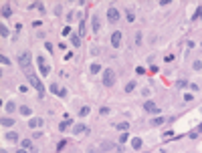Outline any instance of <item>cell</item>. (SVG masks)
Wrapping results in <instances>:
<instances>
[{"label":"cell","instance_id":"cell-1","mask_svg":"<svg viewBox=\"0 0 202 153\" xmlns=\"http://www.w3.org/2000/svg\"><path fill=\"white\" fill-rule=\"evenodd\" d=\"M18 65H20V69H22L27 75L28 73H34V71H33V65H30V53H27V50L18 54Z\"/></svg>","mask_w":202,"mask_h":153},{"label":"cell","instance_id":"cell-2","mask_svg":"<svg viewBox=\"0 0 202 153\" xmlns=\"http://www.w3.org/2000/svg\"><path fill=\"white\" fill-rule=\"evenodd\" d=\"M27 79H28V83H30V85H33L34 89L39 91V97H43V95H45V87H43V83H40L39 77H36L34 73H28V75H27Z\"/></svg>","mask_w":202,"mask_h":153},{"label":"cell","instance_id":"cell-3","mask_svg":"<svg viewBox=\"0 0 202 153\" xmlns=\"http://www.w3.org/2000/svg\"><path fill=\"white\" fill-rule=\"evenodd\" d=\"M103 85L107 87V89L115 85V71L113 69H105L103 71Z\"/></svg>","mask_w":202,"mask_h":153},{"label":"cell","instance_id":"cell-4","mask_svg":"<svg viewBox=\"0 0 202 153\" xmlns=\"http://www.w3.org/2000/svg\"><path fill=\"white\" fill-rule=\"evenodd\" d=\"M119 18H121L119 10H117L115 6H109L107 8V20L111 22V24H115V22H119Z\"/></svg>","mask_w":202,"mask_h":153},{"label":"cell","instance_id":"cell-5","mask_svg":"<svg viewBox=\"0 0 202 153\" xmlns=\"http://www.w3.org/2000/svg\"><path fill=\"white\" fill-rule=\"evenodd\" d=\"M36 65H39L40 75H51V65H49V63L43 59V57H39V59H36Z\"/></svg>","mask_w":202,"mask_h":153},{"label":"cell","instance_id":"cell-6","mask_svg":"<svg viewBox=\"0 0 202 153\" xmlns=\"http://www.w3.org/2000/svg\"><path fill=\"white\" fill-rule=\"evenodd\" d=\"M144 111H148V113L158 115V113H160V107L156 105L154 101H146V103H144Z\"/></svg>","mask_w":202,"mask_h":153},{"label":"cell","instance_id":"cell-7","mask_svg":"<svg viewBox=\"0 0 202 153\" xmlns=\"http://www.w3.org/2000/svg\"><path fill=\"white\" fill-rule=\"evenodd\" d=\"M83 133H89V127L85 123H75L73 125V135H83Z\"/></svg>","mask_w":202,"mask_h":153},{"label":"cell","instance_id":"cell-8","mask_svg":"<svg viewBox=\"0 0 202 153\" xmlns=\"http://www.w3.org/2000/svg\"><path fill=\"white\" fill-rule=\"evenodd\" d=\"M91 28H93V32H99L101 30V18L97 16V14L91 16Z\"/></svg>","mask_w":202,"mask_h":153},{"label":"cell","instance_id":"cell-9","mask_svg":"<svg viewBox=\"0 0 202 153\" xmlns=\"http://www.w3.org/2000/svg\"><path fill=\"white\" fill-rule=\"evenodd\" d=\"M111 44H113L115 48L121 47V32H119V30H115V32L111 34Z\"/></svg>","mask_w":202,"mask_h":153},{"label":"cell","instance_id":"cell-10","mask_svg":"<svg viewBox=\"0 0 202 153\" xmlns=\"http://www.w3.org/2000/svg\"><path fill=\"white\" fill-rule=\"evenodd\" d=\"M4 139H8L10 143H16V141H18V133H14V131H8V133L4 135Z\"/></svg>","mask_w":202,"mask_h":153},{"label":"cell","instance_id":"cell-11","mask_svg":"<svg viewBox=\"0 0 202 153\" xmlns=\"http://www.w3.org/2000/svg\"><path fill=\"white\" fill-rule=\"evenodd\" d=\"M28 125L33 127V129H36V127H40V125H43V119H40V117H33V119L28 121Z\"/></svg>","mask_w":202,"mask_h":153},{"label":"cell","instance_id":"cell-12","mask_svg":"<svg viewBox=\"0 0 202 153\" xmlns=\"http://www.w3.org/2000/svg\"><path fill=\"white\" fill-rule=\"evenodd\" d=\"M166 121H168V119H164V117H154V119L150 121V123H152L154 127H160V125H164Z\"/></svg>","mask_w":202,"mask_h":153},{"label":"cell","instance_id":"cell-13","mask_svg":"<svg viewBox=\"0 0 202 153\" xmlns=\"http://www.w3.org/2000/svg\"><path fill=\"white\" fill-rule=\"evenodd\" d=\"M0 123H2V127H12L14 125V119H12V117H2Z\"/></svg>","mask_w":202,"mask_h":153},{"label":"cell","instance_id":"cell-14","mask_svg":"<svg viewBox=\"0 0 202 153\" xmlns=\"http://www.w3.org/2000/svg\"><path fill=\"white\" fill-rule=\"evenodd\" d=\"M10 14H12L10 4H2V16H4V18H10Z\"/></svg>","mask_w":202,"mask_h":153},{"label":"cell","instance_id":"cell-15","mask_svg":"<svg viewBox=\"0 0 202 153\" xmlns=\"http://www.w3.org/2000/svg\"><path fill=\"white\" fill-rule=\"evenodd\" d=\"M71 125H73V121H71V119L67 117V119H65V121H63V123L59 125V129H61V131H67V129H69Z\"/></svg>","mask_w":202,"mask_h":153},{"label":"cell","instance_id":"cell-16","mask_svg":"<svg viewBox=\"0 0 202 153\" xmlns=\"http://www.w3.org/2000/svg\"><path fill=\"white\" fill-rule=\"evenodd\" d=\"M20 147L22 149H33V139H22L20 141Z\"/></svg>","mask_w":202,"mask_h":153},{"label":"cell","instance_id":"cell-17","mask_svg":"<svg viewBox=\"0 0 202 153\" xmlns=\"http://www.w3.org/2000/svg\"><path fill=\"white\" fill-rule=\"evenodd\" d=\"M89 73H91V75H95V73H101V65H99V63H93V65L89 67Z\"/></svg>","mask_w":202,"mask_h":153},{"label":"cell","instance_id":"cell-18","mask_svg":"<svg viewBox=\"0 0 202 153\" xmlns=\"http://www.w3.org/2000/svg\"><path fill=\"white\" fill-rule=\"evenodd\" d=\"M141 145H144V141H141L140 137H135V139L131 141V147H134L135 151H137V149H141Z\"/></svg>","mask_w":202,"mask_h":153},{"label":"cell","instance_id":"cell-19","mask_svg":"<svg viewBox=\"0 0 202 153\" xmlns=\"http://www.w3.org/2000/svg\"><path fill=\"white\" fill-rule=\"evenodd\" d=\"M101 149H103V151H111V149H115V145L109 143V141H103V143H101Z\"/></svg>","mask_w":202,"mask_h":153},{"label":"cell","instance_id":"cell-20","mask_svg":"<svg viewBox=\"0 0 202 153\" xmlns=\"http://www.w3.org/2000/svg\"><path fill=\"white\" fill-rule=\"evenodd\" d=\"M71 42H73V47H79L81 44V36L79 34H71Z\"/></svg>","mask_w":202,"mask_h":153},{"label":"cell","instance_id":"cell-21","mask_svg":"<svg viewBox=\"0 0 202 153\" xmlns=\"http://www.w3.org/2000/svg\"><path fill=\"white\" fill-rule=\"evenodd\" d=\"M4 109H6V111H8V113H12V111H14V109H16V105H14V103H12V101H8V103H4Z\"/></svg>","mask_w":202,"mask_h":153},{"label":"cell","instance_id":"cell-22","mask_svg":"<svg viewBox=\"0 0 202 153\" xmlns=\"http://www.w3.org/2000/svg\"><path fill=\"white\" fill-rule=\"evenodd\" d=\"M18 111H20V115H24V117H28V115L33 113V111H30V107H20Z\"/></svg>","mask_w":202,"mask_h":153},{"label":"cell","instance_id":"cell-23","mask_svg":"<svg viewBox=\"0 0 202 153\" xmlns=\"http://www.w3.org/2000/svg\"><path fill=\"white\" fill-rule=\"evenodd\" d=\"M117 129H119V131H128V129H129V123H128V121H123V123H117Z\"/></svg>","mask_w":202,"mask_h":153},{"label":"cell","instance_id":"cell-24","mask_svg":"<svg viewBox=\"0 0 202 153\" xmlns=\"http://www.w3.org/2000/svg\"><path fill=\"white\" fill-rule=\"evenodd\" d=\"M134 91H135V83L131 81V83H128V85H125V93H134Z\"/></svg>","mask_w":202,"mask_h":153},{"label":"cell","instance_id":"cell-25","mask_svg":"<svg viewBox=\"0 0 202 153\" xmlns=\"http://www.w3.org/2000/svg\"><path fill=\"white\" fill-rule=\"evenodd\" d=\"M0 63H2L4 67H10V59H8V57H4V54H0Z\"/></svg>","mask_w":202,"mask_h":153},{"label":"cell","instance_id":"cell-26","mask_svg":"<svg viewBox=\"0 0 202 153\" xmlns=\"http://www.w3.org/2000/svg\"><path fill=\"white\" fill-rule=\"evenodd\" d=\"M162 139H164V141H168V139H174V133H172V131H166V133L162 135Z\"/></svg>","mask_w":202,"mask_h":153},{"label":"cell","instance_id":"cell-27","mask_svg":"<svg viewBox=\"0 0 202 153\" xmlns=\"http://www.w3.org/2000/svg\"><path fill=\"white\" fill-rule=\"evenodd\" d=\"M89 111H91L89 107H81V109H79V115H81V117H85V115H89Z\"/></svg>","mask_w":202,"mask_h":153},{"label":"cell","instance_id":"cell-28","mask_svg":"<svg viewBox=\"0 0 202 153\" xmlns=\"http://www.w3.org/2000/svg\"><path fill=\"white\" fill-rule=\"evenodd\" d=\"M30 8H36V10H40V12H45V4H43V2H36V4H33Z\"/></svg>","mask_w":202,"mask_h":153},{"label":"cell","instance_id":"cell-29","mask_svg":"<svg viewBox=\"0 0 202 153\" xmlns=\"http://www.w3.org/2000/svg\"><path fill=\"white\" fill-rule=\"evenodd\" d=\"M51 93H55V95L61 93V87H57V83H53V85H51Z\"/></svg>","mask_w":202,"mask_h":153},{"label":"cell","instance_id":"cell-30","mask_svg":"<svg viewBox=\"0 0 202 153\" xmlns=\"http://www.w3.org/2000/svg\"><path fill=\"white\" fill-rule=\"evenodd\" d=\"M128 139H129V135L125 133V131H123V133H121V137H119V145H123V143H125Z\"/></svg>","mask_w":202,"mask_h":153},{"label":"cell","instance_id":"cell-31","mask_svg":"<svg viewBox=\"0 0 202 153\" xmlns=\"http://www.w3.org/2000/svg\"><path fill=\"white\" fill-rule=\"evenodd\" d=\"M0 34H2V38H6V36H8V28L4 26V24L0 26Z\"/></svg>","mask_w":202,"mask_h":153},{"label":"cell","instance_id":"cell-32","mask_svg":"<svg viewBox=\"0 0 202 153\" xmlns=\"http://www.w3.org/2000/svg\"><path fill=\"white\" fill-rule=\"evenodd\" d=\"M192 69H194V71H200V69H202V60H194Z\"/></svg>","mask_w":202,"mask_h":153},{"label":"cell","instance_id":"cell-33","mask_svg":"<svg viewBox=\"0 0 202 153\" xmlns=\"http://www.w3.org/2000/svg\"><path fill=\"white\" fill-rule=\"evenodd\" d=\"M134 18H135V16H134V10H131V8H128V20H129V22H134Z\"/></svg>","mask_w":202,"mask_h":153},{"label":"cell","instance_id":"cell-34","mask_svg":"<svg viewBox=\"0 0 202 153\" xmlns=\"http://www.w3.org/2000/svg\"><path fill=\"white\" fill-rule=\"evenodd\" d=\"M188 85V83H186V81H178V83H176V87H178V89H184V87Z\"/></svg>","mask_w":202,"mask_h":153},{"label":"cell","instance_id":"cell-35","mask_svg":"<svg viewBox=\"0 0 202 153\" xmlns=\"http://www.w3.org/2000/svg\"><path fill=\"white\" fill-rule=\"evenodd\" d=\"M71 34V26H65L63 28V36H69Z\"/></svg>","mask_w":202,"mask_h":153},{"label":"cell","instance_id":"cell-36","mask_svg":"<svg viewBox=\"0 0 202 153\" xmlns=\"http://www.w3.org/2000/svg\"><path fill=\"white\" fill-rule=\"evenodd\" d=\"M194 18H202V6H198V10H196V14H194Z\"/></svg>","mask_w":202,"mask_h":153},{"label":"cell","instance_id":"cell-37","mask_svg":"<svg viewBox=\"0 0 202 153\" xmlns=\"http://www.w3.org/2000/svg\"><path fill=\"white\" fill-rule=\"evenodd\" d=\"M135 73H137V75H146V69H144V67H137V69H135Z\"/></svg>","mask_w":202,"mask_h":153},{"label":"cell","instance_id":"cell-38","mask_svg":"<svg viewBox=\"0 0 202 153\" xmlns=\"http://www.w3.org/2000/svg\"><path fill=\"white\" fill-rule=\"evenodd\" d=\"M190 139H198V131H192V133H188Z\"/></svg>","mask_w":202,"mask_h":153},{"label":"cell","instance_id":"cell-39","mask_svg":"<svg viewBox=\"0 0 202 153\" xmlns=\"http://www.w3.org/2000/svg\"><path fill=\"white\" fill-rule=\"evenodd\" d=\"M18 91H20V93H27L28 87H27V85H20V87H18Z\"/></svg>","mask_w":202,"mask_h":153},{"label":"cell","instance_id":"cell-40","mask_svg":"<svg viewBox=\"0 0 202 153\" xmlns=\"http://www.w3.org/2000/svg\"><path fill=\"white\" fill-rule=\"evenodd\" d=\"M192 97H194L192 93H186V95H184V101H192Z\"/></svg>","mask_w":202,"mask_h":153},{"label":"cell","instance_id":"cell-41","mask_svg":"<svg viewBox=\"0 0 202 153\" xmlns=\"http://www.w3.org/2000/svg\"><path fill=\"white\" fill-rule=\"evenodd\" d=\"M45 47H47L49 53H53V44H51V42H45Z\"/></svg>","mask_w":202,"mask_h":153},{"label":"cell","instance_id":"cell-42","mask_svg":"<svg viewBox=\"0 0 202 153\" xmlns=\"http://www.w3.org/2000/svg\"><path fill=\"white\" fill-rule=\"evenodd\" d=\"M16 153H28V151H27V149H22V147H20V149H18Z\"/></svg>","mask_w":202,"mask_h":153},{"label":"cell","instance_id":"cell-43","mask_svg":"<svg viewBox=\"0 0 202 153\" xmlns=\"http://www.w3.org/2000/svg\"><path fill=\"white\" fill-rule=\"evenodd\" d=\"M196 131H198V133H202V123L198 125V129H196Z\"/></svg>","mask_w":202,"mask_h":153},{"label":"cell","instance_id":"cell-44","mask_svg":"<svg viewBox=\"0 0 202 153\" xmlns=\"http://www.w3.org/2000/svg\"><path fill=\"white\" fill-rule=\"evenodd\" d=\"M200 47H202V44H200Z\"/></svg>","mask_w":202,"mask_h":153}]
</instances>
